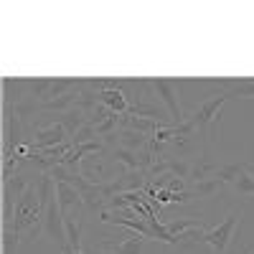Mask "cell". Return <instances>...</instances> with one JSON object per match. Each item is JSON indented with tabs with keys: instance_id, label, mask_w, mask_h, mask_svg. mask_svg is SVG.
<instances>
[{
	"instance_id": "6da1fadb",
	"label": "cell",
	"mask_w": 254,
	"mask_h": 254,
	"mask_svg": "<svg viewBox=\"0 0 254 254\" xmlns=\"http://www.w3.org/2000/svg\"><path fill=\"white\" fill-rule=\"evenodd\" d=\"M44 201H41V193H38V186L36 181L28 186V190L20 196L18 206H15V214H13V224L10 226H3V229H15L18 234H31L36 229V221L41 224L44 219Z\"/></svg>"
},
{
	"instance_id": "7a4b0ae2",
	"label": "cell",
	"mask_w": 254,
	"mask_h": 254,
	"mask_svg": "<svg viewBox=\"0 0 254 254\" xmlns=\"http://www.w3.org/2000/svg\"><path fill=\"white\" fill-rule=\"evenodd\" d=\"M229 92L224 94H214L211 99H206L201 107L188 117V122L193 125V130L201 132V137L208 142V140H214L219 137V125H221V107L229 102Z\"/></svg>"
},
{
	"instance_id": "3957f363",
	"label": "cell",
	"mask_w": 254,
	"mask_h": 254,
	"mask_svg": "<svg viewBox=\"0 0 254 254\" xmlns=\"http://www.w3.org/2000/svg\"><path fill=\"white\" fill-rule=\"evenodd\" d=\"M38 234H44L49 242H54L61 252H66V249H69V239H66V214L61 211L56 196L46 203V208H44V219H41V224L31 231L28 237L36 239Z\"/></svg>"
},
{
	"instance_id": "277c9868",
	"label": "cell",
	"mask_w": 254,
	"mask_h": 254,
	"mask_svg": "<svg viewBox=\"0 0 254 254\" xmlns=\"http://www.w3.org/2000/svg\"><path fill=\"white\" fill-rule=\"evenodd\" d=\"M244 219V211H231V214L214 229H208L206 231V237H203V244L211 247V254H229L231 244H234V234H237V229Z\"/></svg>"
},
{
	"instance_id": "5b68a950",
	"label": "cell",
	"mask_w": 254,
	"mask_h": 254,
	"mask_svg": "<svg viewBox=\"0 0 254 254\" xmlns=\"http://www.w3.org/2000/svg\"><path fill=\"white\" fill-rule=\"evenodd\" d=\"M153 92L158 94V102L168 110V117H171V125H183L188 117L181 107V99H178V84L173 79H153Z\"/></svg>"
},
{
	"instance_id": "8992f818",
	"label": "cell",
	"mask_w": 254,
	"mask_h": 254,
	"mask_svg": "<svg viewBox=\"0 0 254 254\" xmlns=\"http://www.w3.org/2000/svg\"><path fill=\"white\" fill-rule=\"evenodd\" d=\"M33 181L23 173H13L8 181H3V226L13 224V214H15V206L20 201V196L28 190Z\"/></svg>"
},
{
	"instance_id": "52a82bcc",
	"label": "cell",
	"mask_w": 254,
	"mask_h": 254,
	"mask_svg": "<svg viewBox=\"0 0 254 254\" xmlns=\"http://www.w3.org/2000/svg\"><path fill=\"white\" fill-rule=\"evenodd\" d=\"M99 104L115 115H127V110H130V99L115 81H99Z\"/></svg>"
},
{
	"instance_id": "ba28073f",
	"label": "cell",
	"mask_w": 254,
	"mask_h": 254,
	"mask_svg": "<svg viewBox=\"0 0 254 254\" xmlns=\"http://www.w3.org/2000/svg\"><path fill=\"white\" fill-rule=\"evenodd\" d=\"M64 142H69V135L64 130V125L51 122L44 127H36V137L31 142V150H49V147H59Z\"/></svg>"
},
{
	"instance_id": "9c48e42d",
	"label": "cell",
	"mask_w": 254,
	"mask_h": 254,
	"mask_svg": "<svg viewBox=\"0 0 254 254\" xmlns=\"http://www.w3.org/2000/svg\"><path fill=\"white\" fill-rule=\"evenodd\" d=\"M145 242L147 239H142L140 234H127V237H122V242H110L107 237H104L99 247L110 249L112 254H142L145 252Z\"/></svg>"
},
{
	"instance_id": "30bf717a",
	"label": "cell",
	"mask_w": 254,
	"mask_h": 254,
	"mask_svg": "<svg viewBox=\"0 0 254 254\" xmlns=\"http://www.w3.org/2000/svg\"><path fill=\"white\" fill-rule=\"evenodd\" d=\"M56 201L61 206V211L66 214L71 208H84V201H81V193L71 186V183H56Z\"/></svg>"
},
{
	"instance_id": "8fae6325",
	"label": "cell",
	"mask_w": 254,
	"mask_h": 254,
	"mask_svg": "<svg viewBox=\"0 0 254 254\" xmlns=\"http://www.w3.org/2000/svg\"><path fill=\"white\" fill-rule=\"evenodd\" d=\"M117 145L127 147V150H132V153H140V150H145V147L150 145V137L137 132V130H127V127H122V130L117 132Z\"/></svg>"
},
{
	"instance_id": "7c38bea8",
	"label": "cell",
	"mask_w": 254,
	"mask_h": 254,
	"mask_svg": "<svg viewBox=\"0 0 254 254\" xmlns=\"http://www.w3.org/2000/svg\"><path fill=\"white\" fill-rule=\"evenodd\" d=\"M59 122L64 125V130H66V135H69V140H71V137L81 130V127L89 122V115L81 112L79 107H74V110H69V112H64V115L59 117Z\"/></svg>"
},
{
	"instance_id": "4fadbf2b",
	"label": "cell",
	"mask_w": 254,
	"mask_h": 254,
	"mask_svg": "<svg viewBox=\"0 0 254 254\" xmlns=\"http://www.w3.org/2000/svg\"><path fill=\"white\" fill-rule=\"evenodd\" d=\"M224 186H226L224 181H219V178H214V176H208V178L196 181L193 188H190V193H193V198H211V196H216Z\"/></svg>"
},
{
	"instance_id": "5bb4252c",
	"label": "cell",
	"mask_w": 254,
	"mask_h": 254,
	"mask_svg": "<svg viewBox=\"0 0 254 254\" xmlns=\"http://www.w3.org/2000/svg\"><path fill=\"white\" fill-rule=\"evenodd\" d=\"M112 158H115V163H120V165L125 168V171H142L140 153H132V150H127V147L115 145V147H112Z\"/></svg>"
},
{
	"instance_id": "9a60e30c",
	"label": "cell",
	"mask_w": 254,
	"mask_h": 254,
	"mask_svg": "<svg viewBox=\"0 0 254 254\" xmlns=\"http://www.w3.org/2000/svg\"><path fill=\"white\" fill-rule=\"evenodd\" d=\"M247 165H249V163H226V165H216L211 176L219 178V181H224V183H234Z\"/></svg>"
},
{
	"instance_id": "2e32d148",
	"label": "cell",
	"mask_w": 254,
	"mask_h": 254,
	"mask_svg": "<svg viewBox=\"0 0 254 254\" xmlns=\"http://www.w3.org/2000/svg\"><path fill=\"white\" fill-rule=\"evenodd\" d=\"M165 226H168V231H171L173 237L183 234V231H190V229H206L203 219H196V216H181V219H176V221H171V224H165Z\"/></svg>"
},
{
	"instance_id": "e0dca14e",
	"label": "cell",
	"mask_w": 254,
	"mask_h": 254,
	"mask_svg": "<svg viewBox=\"0 0 254 254\" xmlns=\"http://www.w3.org/2000/svg\"><path fill=\"white\" fill-rule=\"evenodd\" d=\"M231 188H234L239 196H254V168L247 165L244 171L239 173V178L231 183Z\"/></svg>"
},
{
	"instance_id": "ac0fdd59",
	"label": "cell",
	"mask_w": 254,
	"mask_h": 254,
	"mask_svg": "<svg viewBox=\"0 0 254 254\" xmlns=\"http://www.w3.org/2000/svg\"><path fill=\"white\" fill-rule=\"evenodd\" d=\"M229 87V97H249L254 99V79H239V81H226Z\"/></svg>"
},
{
	"instance_id": "d6986e66",
	"label": "cell",
	"mask_w": 254,
	"mask_h": 254,
	"mask_svg": "<svg viewBox=\"0 0 254 254\" xmlns=\"http://www.w3.org/2000/svg\"><path fill=\"white\" fill-rule=\"evenodd\" d=\"M94 140H97V125L89 120V122L84 125L81 130H79V132L71 137V145L76 147V145H84V142H94Z\"/></svg>"
},
{
	"instance_id": "ffe728a7",
	"label": "cell",
	"mask_w": 254,
	"mask_h": 254,
	"mask_svg": "<svg viewBox=\"0 0 254 254\" xmlns=\"http://www.w3.org/2000/svg\"><path fill=\"white\" fill-rule=\"evenodd\" d=\"M20 244V234L15 229H3V254H15Z\"/></svg>"
},
{
	"instance_id": "44dd1931",
	"label": "cell",
	"mask_w": 254,
	"mask_h": 254,
	"mask_svg": "<svg viewBox=\"0 0 254 254\" xmlns=\"http://www.w3.org/2000/svg\"><path fill=\"white\" fill-rule=\"evenodd\" d=\"M92 254H112V252H110V249H104V247H99V249H94Z\"/></svg>"
},
{
	"instance_id": "7402d4cb",
	"label": "cell",
	"mask_w": 254,
	"mask_h": 254,
	"mask_svg": "<svg viewBox=\"0 0 254 254\" xmlns=\"http://www.w3.org/2000/svg\"><path fill=\"white\" fill-rule=\"evenodd\" d=\"M247 254H254V249H249V252H247Z\"/></svg>"
}]
</instances>
